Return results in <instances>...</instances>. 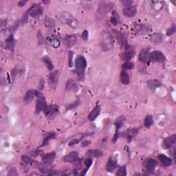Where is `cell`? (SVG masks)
Returning a JSON list of instances; mask_svg holds the SVG:
<instances>
[{"label":"cell","instance_id":"1","mask_svg":"<svg viewBox=\"0 0 176 176\" xmlns=\"http://www.w3.org/2000/svg\"><path fill=\"white\" fill-rule=\"evenodd\" d=\"M87 68V61L82 55H78L75 59V70L78 78L80 81H83L85 78V70Z\"/></svg>","mask_w":176,"mask_h":176},{"label":"cell","instance_id":"2","mask_svg":"<svg viewBox=\"0 0 176 176\" xmlns=\"http://www.w3.org/2000/svg\"><path fill=\"white\" fill-rule=\"evenodd\" d=\"M114 37L109 31L105 30L101 35V48L103 51H109L114 47Z\"/></svg>","mask_w":176,"mask_h":176},{"label":"cell","instance_id":"3","mask_svg":"<svg viewBox=\"0 0 176 176\" xmlns=\"http://www.w3.org/2000/svg\"><path fill=\"white\" fill-rule=\"evenodd\" d=\"M59 19L63 23L67 24L68 26H69L72 28H77L78 26V23H79L77 19H76L68 12H64V13H61L59 17Z\"/></svg>","mask_w":176,"mask_h":176},{"label":"cell","instance_id":"4","mask_svg":"<svg viewBox=\"0 0 176 176\" xmlns=\"http://www.w3.org/2000/svg\"><path fill=\"white\" fill-rule=\"evenodd\" d=\"M36 97L37 98V104H36V114H39L42 111H46L48 109V106L45 99V97L40 92H36Z\"/></svg>","mask_w":176,"mask_h":176},{"label":"cell","instance_id":"5","mask_svg":"<svg viewBox=\"0 0 176 176\" xmlns=\"http://www.w3.org/2000/svg\"><path fill=\"white\" fill-rule=\"evenodd\" d=\"M27 13L33 18H37L42 15V8L39 4H34L32 5V6L29 8L28 11H27Z\"/></svg>","mask_w":176,"mask_h":176},{"label":"cell","instance_id":"6","mask_svg":"<svg viewBox=\"0 0 176 176\" xmlns=\"http://www.w3.org/2000/svg\"><path fill=\"white\" fill-rule=\"evenodd\" d=\"M58 78H59V74H58V70L52 72L50 73V76L48 77V84L49 86L52 89H55L56 88V86L58 85Z\"/></svg>","mask_w":176,"mask_h":176},{"label":"cell","instance_id":"7","mask_svg":"<svg viewBox=\"0 0 176 176\" xmlns=\"http://www.w3.org/2000/svg\"><path fill=\"white\" fill-rule=\"evenodd\" d=\"M113 32H114L116 38L117 39V40H118V42H119V44H120L121 47H122V48L123 47H125L127 50H130V49H129L127 42V39H126V37H125V35L123 34L122 32H119L118 30H113Z\"/></svg>","mask_w":176,"mask_h":176},{"label":"cell","instance_id":"8","mask_svg":"<svg viewBox=\"0 0 176 176\" xmlns=\"http://www.w3.org/2000/svg\"><path fill=\"white\" fill-rule=\"evenodd\" d=\"M150 61L152 62L164 63L166 61V57L161 52L153 51L150 54Z\"/></svg>","mask_w":176,"mask_h":176},{"label":"cell","instance_id":"9","mask_svg":"<svg viewBox=\"0 0 176 176\" xmlns=\"http://www.w3.org/2000/svg\"><path fill=\"white\" fill-rule=\"evenodd\" d=\"M135 32L138 34H147L151 31V28L145 24H138L134 27Z\"/></svg>","mask_w":176,"mask_h":176},{"label":"cell","instance_id":"10","mask_svg":"<svg viewBox=\"0 0 176 176\" xmlns=\"http://www.w3.org/2000/svg\"><path fill=\"white\" fill-rule=\"evenodd\" d=\"M176 142V135L174 134L173 136L167 137L162 142V147L165 149H168L173 146V145Z\"/></svg>","mask_w":176,"mask_h":176},{"label":"cell","instance_id":"11","mask_svg":"<svg viewBox=\"0 0 176 176\" xmlns=\"http://www.w3.org/2000/svg\"><path fill=\"white\" fill-rule=\"evenodd\" d=\"M150 52L149 50L147 48H144L140 51L139 54V61L140 62L144 63H147L150 61Z\"/></svg>","mask_w":176,"mask_h":176},{"label":"cell","instance_id":"12","mask_svg":"<svg viewBox=\"0 0 176 176\" xmlns=\"http://www.w3.org/2000/svg\"><path fill=\"white\" fill-rule=\"evenodd\" d=\"M63 42L68 48H72L77 44V37L74 34L66 35L63 39Z\"/></svg>","mask_w":176,"mask_h":176},{"label":"cell","instance_id":"13","mask_svg":"<svg viewBox=\"0 0 176 176\" xmlns=\"http://www.w3.org/2000/svg\"><path fill=\"white\" fill-rule=\"evenodd\" d=\"M79 159V155L76 151H72L63 157L64 162H69V163H74L76 162Z\"/></svg>","mask_w":176,"mask_h":176},{"label":"cell","instance_id":"14","mask_svg":"<svg viewBox=\"0 0 176 176\" xmlns=\"http://www.w3.org/2000/svg\"><path fill=\"white\" fill-rule=\"evenodd\" d=\"M149 40L151 42L153 43L155 45H158L161 44L163 42V36L161 33L156 32L153 33L149 37Z\"/></svg>","mask_w":176,"mask_h":176},{"label":"cell","instance_id":"15","mask_svg":"<svg viewBox=\"0 0 176 176\" xmlns=\"http://www.w3.org/2000/svg\"><path fill=\"white\" fill-rule=\"evenodd\" d=\"M122 13L125 16L127 17H133L136 15L137 10L136 6H132L125 8L122 11Z\"/></svg>","mask_w":176,"mask_h":176},{"label":"cell","instance_id":"16","mask_svg":"<svg viewBox=\"0 0 176 176\" xmlns=\"http://www.w3.org/2000/svg\"><path fill=\"white\" fill-rule=\"evenodd\" d=\"M117 160L112 157L109 158L106 165V170L108 172H112L117 167Z\"/></svg>","mask_w":176,"mask_h":176},{"label":"cell","instance_id":"17","mask_svg":"<svg viewBox=\"0 0 176 176\" xmlns=\"http://www.w3.org/2000/svg\"><path fill=\"white\" fill-rule=\"evenodd\" d=\"M5 45L7 49H8L9 50H11L12 52H13L15 48V39L13 34H10L9 36L7 37V39L5 41Z\"/></svg>","mask_w":176,"mask_h":176},{"label":"cell","instance_id":"18","mask_svg":"<svg viewBox=\"0 0 176 176\" xmlns=\"http://www.w3.org/2000/svg\"><path fill=\"white\" fill-rule=\"evenodd\" d=\"M157 161L153 158H149L146 161V169L149 173H153L156 167H157Z\"/></svg>","mask_w":176,"mask_h":176},{"label":"cell","instance_id":"19","mask_svg":"<svg viewBox=\"0 0 176 176\" xmlns=\"http://www.w3.org/2000/svg\"><path fill=\"white\" fill-rule=\"evenodd\" d=\"M138 129H132V130H130L124 132L123 134L125 135V137L127 138V139L128 140L129 142H130L131 140H132L133 138L138 134Z\"/></svg>","mask_w":176,"mask_h":176},{"label":"cell","instance_id":"20","mask_svg":"<svg viewBox=\"0 0 176 176\" xmlns=\"http://www.w3.org/2000/svg\"><path fill=\"white\" fill-rule=\"evenodd\" d=\"M146 85L150 89L154 91L156 88L160 87L162 84L157 80H149V81H146Z\"/></svg>","mask_w":176,"mask_h":176},{"label":"cell","instance_id":"21","mask_svg":"<svg viewBox=\"0 0 176 176\" xmlns=\"http://www.w3.org/2000/svg\"><path fill=\"white\" fill-rule=\"evenodd\" d=\"M100 113H101V107L96 106L92 111H91L90 114H89L88 119H89L90 121H94L97 118L98 116L100 114Z\"/></svg>","mask_w":176,"mask_h":176},{"label":"cell","instance_id":"22","mask_svg":"<svg viewBox=\"0 0 176 176\" xmlns=\"http://www.w3.org/2000/svg\"><path fill=\"white\" fill-rule=\"evenodd\" d=\"M36 92L37 90H32V89H30V90H28L27 92L26 93V95H25L24 96L25 103H30L33 99V98L36 97Z\"/></svg>","mask_w":176,"mask_h":176},{"label":"cell","instance_id":"23","mask_svg":"<svg viewBox=\"0 0 176 176\" xmlns=\"http://www.w3.org/2000/svg\"><path fill=\"white\" fill-rule=\"evenodd\" d=\"M134 52L133 50H128L127 51L123 52V53L120 55L121 59L125 61H130L132 58L134 57Z\"/></svg>","mask_w":176,"mask_h":176},{"label":"cell","instance_id":"24","mask_svg":"<svg viewBox=\"0 0 176 176\" xmlns=\"http://www.w3.org/2000/svg\"><path fill=\"white\" fill-rule=\"evenodd\" d=\"M158 158L165 167H170L172 165V160L170 158L167 157V156L164 155V154H160Z\"/></svg>","mask_w":176,"mask_h":176},{"label":"cell","instance_id":"25","mask_svg":"<svg viewBox=\"0 0 176 176\" xmlns=\"http://www.w3.org/2000/svg\"><path fill=\"white\" fill-rule=\"evenodd\" d=\"M165 6V2L162 1H152L151 7L152 9L155 11H159Z\"/></svg>","mask_w":176,"mask_h":176},{"label":"cell","instance_id":"26","mask_svg":"<svg viewBox=\"0 0 176 176\" xmlns=\"http://www.w3.org/2000/svg\"><path fill=\"white\" fill-rule=\"evenodd\" d=\"M56 157V153L55 152H50V153H48L46 154V155L44 156L42 160L43 162H47V163H51V162L53 161L54 158Z\"/></svg>","mask_w":176,"mask_h":176},{"label":"cell","instance_id":"27","mask_svg":"<svg viewBox=\"0 0 176 176\" xmlns=\"http://www.w3.org/2000/svg\"><path fill=\"white\" fill-rule=\"evenodd\" d=\"M120 81L121 83L124 85H128L130 83V76H129L128 73L125 71H122L120 75Z\"/></svg>","mask_w":176,"mask_h":176},{"label":"cell","instance_id":"28","mask_svg":"<svg viewBox=\"0 0 176 176\" xmlns=\"http://www.w3.org/2000/svg\"><path fill=\"white\" fill-rule=\"evenodd\" d=\"M50 164L51 163H47V162H44V163L40 164V165L38 166V169L39 170V171L42 172V173H46L47 172L50 171Z\"/></svg>","mask_w":176,"mask_h":176},{"label":"cell","instance_id":"29","mask_svg":"<svg viewBox=\"0 0 176 176\" xmlns=\"http://www.w3.org/2000/svg\"><path fill=\"white\" fill-rule=\"evenodd\" d=\"M58 110V108L56 105H52V106H50V108L49 109L48 108V109H47V111H46V115L47 116H49L50 117L54 116L57 114Z\"/></svg>","mask_w":176,"mask_h":176},{"label":"cell","instance_id":"30","mask_svg":"<svg viewBox=\"0 0 176 176\" xmlns=\"http://www.w3.org/2000/svg\"><path fill=\"white\" fill-rule=\"evenodd\" d=\"M87 155L94 158H100L103 156V152L97 149H90L87 152Z\"/></svg>","mask_w":176,"mask_h":176},{"label":"cell","instance_id":"31","mask_svg":"<svg viewBox=\"0 0 176 176\" xmlns=\"http://www.w3.org/2000/svg\"><path fill=\"white\" fill-rule=\"evenodd\" d=\"M43 61H44L45 64H46V67L48 68V69L50 70V71H51V70L54 69L53 63H52L51 59H50L48 56H45L44 58H43Z\"/></svg>","mask_w":176,"mask_h":176},{"label":"cell","instance_id":"32","mask_svg":"<svg viewBox=\"0 0 176 176\" xmlns=\"http://www.w3.org/2000/svg\"><path fill=\"white\" fill-rule=\"evenodd\" d=\"M65 89L66 90H77V85L76 84V82L74 81L73 80H69L66 85Z\"/></svg>","mask_w":176,"mask_h":176},{"label":"cell","instance_id":"33","mask_svg":"<svg viewBox=\"0 0 176 176\" xmlns=\"http://www.w3.org/2000/svg\"><path fill=\"white\" fill-rule=\"evenodd\" d=\"M110 22L114 26H117L119 22V15L116 11H113L111 17L110 18Z\"/></svg>","mask_w":176,"mask_h":176},{"label":"cell","instance_id":"34","mask_svg":"<svg viewBox=\"0 0 176 176\" xmlns=\"http://www.w3.org/2000/svg\"><path fill=\"white\" fill-rule=\"evenodd\" d=\"M56 138V134L53 132H51L50 134H49L48 136H46L44 138V141H43V144L42 146H46L48 144V142L50 140H51L52 139H54Z\"/></svg>","mask_w":176,"mask_h":176},{"label":"cell","instance_id":"35","mask_svg":"<svg viewBox=\"0 0 176 176\" xmlns=\"http://www.w3.org/2000/svg\"><path fill=\"white\" fill-rule=\"evenodd\" d=\"M153 124V119L152 116L151 115H148V116H146L145 119H144V125L146 128H149Z\"/></svg>","mask_w":176,"mask_h":176},{"label":"cell","instance_id":"36","mask_svg":"<svg viewBox=\"0 0 176 176\" xmlns=\"http://www.w3.org/2000/svg\"><path fill=\"white\" fill-rule=\"evenodd\" d=\"M125 122V119L122 118H118V120L116 121V122H115V125H116V132H119V129H120L121 127L122 126L123 123Z\"/></svg>","mask_w":176,"mask_h":176},{"label":"cell","instance_id":"37","mask_svg":"<svg viewBox=\"0 0 176 176\" xmlns=\"http://www.w3.org/2000/svg\"><path fill=\"white\" fill-rule=\"evenodd\" d=\"M45 25L47 28H53L54 26H55V23L53 19H46V21H45Z\"/></svg>","mask_w":176,"mask_h":176},{"label":"cell","instance_id":"38","mask_svg":"<svg viewBox=\"0 0 176 176\" xmlns=\"http://www.w3.org/2000/svg\"><path fill=\"white\" fill-rule=\"evenodd\" d=\"M116 175L118 176H125L127 175V167L126 165L122 166L117 171Z\"/></svg>","mask_w":176,"mask_h":176},{"label":"cell","instance_id":"39","mask_svg":"<svg viewBox=\"0 0 176 176\" xmlns=\"http://www.w3.org/2000/svg\"><path fill=\"white\" fill-rule=\"evenodd\" d=\"M134 63L130 62V61H127L126 63H125L124 64L122 65V68L124 70H132L134 68Z\"/></svg>","mask_w":176,"mask_h":176},{"label":"cell","instance_id":"40","mask_svg":"<svg viewBox=\"0 0 176 176\" xmlns=\"http://www.w3.org/2000/svg\"><path fill=\"white\" fill-rule=\"evenodd\" d=\"M50 45H51V46L54 48H57L60 46L59 40H58V39H56V38L52 39L50 40Z\"/></svg>","mask_w":176,"mask_h":176},{"label":"cell","instance_id":"41","mask_svg":"<svg viewBox=\"0 0 176 176\" xmlns=\"http://www.w3.org/2000/svg\"><path fill=\"white\" fill-rule=\"evenodd\" d=\"M17 170L15 169V167H11V169H9L7 175L8 176H17L19 174L17 173Z\"/></svg>","mask_w":176,"mask_h":176},{"label":"cell","instance_id":"42","mask_svg":"<svg viewBox=\"0 0 176 176\" xmlns=\"http://www.w3.org/2000/svg\"><path fill=\"white\" fill-rule=\"evenodd\" d=\"M83 135H81V137H79V138H74L73 140H72L70 142V143H69V146H73V145H74V144H78L79 143V142L81 141V139H83Z\"/></svg>","mask_w":176,"mask_h":176},{"label":"cell","instance_id":"43","mask_svg":"<svg viewBox=\"0 0 176 176\" xmlns=\"http://www.w3.org/2000/svg\"><path fill=\"white\" fill-rule=\"evenodd\" d=\"M176 31V26L175 25H173L171 28H169L167 31V36H171L173 35Z\"/></svg>","mask_w":176,"mask_h":176},{"label":"cell","instance_id":"44","mask_svg":"<svg viewBox=\"0 0 176 176\" xmlns=\"http://www.w3.org/2000/svg\"><path fill=\"white\" fill-rule=\"evenodd\" d=\"M21 160H22V161L24 162L25 164H26V165H30V164L32 162V160L26 156H21Z\"/></svg>","mask_w":176,"mask_h":176},{"label":"cell","instance_id":"45","mask_svg":"<svg viewBox=\"0 0 176 176\" xmlns=\"http://www.w3.org/2000/svg\"><path fill=\"white\" fill-rule=\"evenodd\" d=\"M121 3L122 4L123 6H124L125 8H127V7L132 6L133 1H132V0H122V1H121Z\"/></svg>","mask_w":176,"mask_h":176},{"label":"cell","instance_id":"46","mask_svg":"<svg viewBox=\"0 0 176 176\" xmlns=\"http://www.w3.org/2000/svg\"><path fill=\"white\" fill-rule=\"evenodd\" d=\"M84 165H85L87 169H89V168L91 167V165H92V160L90 159V158L86 159L85 161H84Z\"/></svg>","mask_w":176,"mask_h":176},{"label":"cell","instance_id":"47","mask_svg":"<svg viewBox=\"0 0 176 176\" xmlns=\"http://www.w3.org/2000/svg\"><path fill=\"white\" fill-rule=\"evenodd\" d=\"M73 54L74 52L72 51L69 52L68 54V56H69V66L70 68H72L73 66V63H72V58H73Z\"/></svg>","mask_w":176,"mask_h":176},{"label":"cell","instance_id":"48","mask_svg":"<svg viewBox=\"0 0 176 176\" xmlns=\"http://www.w3.org/2000/svg\"><path fill=\"white\" fill-rule=\"evenodd\" d=\"M88 37H89V34H88V31L87 30H84L83 33H82V39H83V40H87Z\"/></svg>","mask_w":176,"mask_h":176},{"label":"cell","instance_id":"49","mask_svg":"<svg viewBox=\"0 0 176 176\" xmlns=\"http://www.w3.org/2000/svg\"><path fill=\"white\" fill-rule=\"evenodd\" d=\"M79 101H77V102H75L74 103H72V104L70 105L69 106H68V109H72L73 108H75L76 107H77L78 105H79Z\"/></svg>","mask_w":176,"mask_h":176},{"label":"cell","instance_id":"50","mask_svg":"<svg viewBox=\"0 0 176 176\" xmlns=\"http://www.w3.org/2000/svg\"><path fill=\"white\" fill-rule=\"evenodd\" d=\"M28 13H27V12L26 13H25L24 15H23V16L22 17V19H21V21H22L23 23H26L27 21H28Z\"/></svg>","mask_w":176,"mask_h":176},{"label":"cell","instance_id":"51","mask_svg":"<svg viewBox=\"0 0 176 176\" xmlns=\"http://www.w3.org/2000/svg\"><path fill=\"white\" fill-rule=\"evenodd\" d=\"M90 144H91L90 140H84V141L82 142L81 146H83V147H85V146L89 145Z\"/></svg>","mask_w":176,"mask_h":176},{"label":"cell","instance_id":"52","mask_svg":"<svg viewBox=\"0 0 176 176\" xmlns=\"http://www.w3.org/2000/svg\"><path fill=\"white\" fill-rule=\"evenodd\" d=\"M27 3H28V1H24V0H22V1H19L18 6H20V7L24 6L26 5Z\"/></svg>","mask_w":176,"mask_h":176},{"label":"cell","instance_id":"53","mask_svg":"<svg viewBox=\"0 0 176 176\" xmlns=\"http://www.w3.org/2000/svg\"><path fill=\"white\" fill-rule=\"evenodd\" d=\"M17 69H14L13 70V71H12V75H13V79H14V78L15 77V76L17 75Z\"/></svg>","mask_w":176,"mask_h":176}]
</instances>
